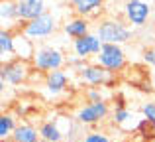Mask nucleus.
Instances as JSON below:
<instances>
[{
  "label": "nucleus",
  "instance_id": "1",
  "mask_svg": "<svg viewBox=\"0 0 155 142\" xmlns=\"http://www.w3.org/2000/svg\"><path fill=\"white\" fill-rule=\"evenodd\" d=\"M94 34L102 43H128L134 36V28L120 18H100L94 26Z\"/></svg>",
  "mask_w": 155,
  "mask_h": 142
},
{
  "label": "nucleus",
  "instance_id": "2",
  "mask_svg": "<svg viewBox=\"0 0 155 142\" xmlns=\"http://www.w3.org/2000/svg\"><path fill=\"white\" fill-rule=\"evenodd\" d=\"M67 63V57L65 54L55 46H43L35 47V54L31 57V67L39 73H49V71H57V69H63V65Z\"/></svg>",
  "mask_w": 155,
  "mask_h": 142
},
{
  "label": "nucleus",
  "instance_id": "3",
  "mask_svg": "<svg viewBox=\"0 0 155 142\" xmlns=\"http://www.w3.org/2000/svg\"><path fill=\"white\" fill-rule=\"evenodd\" d=\"M55 32H57V16L51 12H45L39 18L22 24V34L30 38L31 42H43V40L51 38Z\"/></svg>",
  "mask_w": 155,
  "mask_h": 142
},
{
  "label": "nucleus",
  "instance_id": "4",
  "mask_svg": "<svg viewBox=\"0 0 155 142\" xmlns=\"http://www.w3.org/2000/svg\"><path fill=\"white\" fill-rule=\"evenodd\" d=\"M31 61H26V59H8V61L2 63L0 67V83L4 85H12V87H18V85L26 83L31 75Z\"/></svg>",
  "mask_w": 155,
  "mask_h": 142
},
{
  "label": "nucleus",
  "instance_id": "5",
  "mask_svg": "<svg viewBox=\"0 0 155 142\" xmlns=\"http://www.w3.org/2000/svg\"><path fill=\"white\" fill-rule=\"evenodd\" d=\"M110 115V105L106 101H98V103H84L75 111L73 119L81 124V126H96L102 120L108 119Z\"/></svg>",
  "mask_w": 155,
  "mask_h": 142
},
{
  "label": "nucleus",
  "instance_id": "6",
  "mask_svg": "<svg viewBox=\"0 0 155 142\" xmlns=\"http://www.w3.org/2000/svg\"><path fill=\"white\" fill-rule=\"evenodd\" d=\"M94 61L116 75L126 67V54L122 46H118V43H102V50L94 57Z\"/></svg>",
  "mask_w": 155,
  "mask_h": 142
},
{
  "label": "nucleus",
  "instance_id": "7",
  "mask_svg": "<svg viewBox=\"0 0 155 142\" xmlns=\"http://www.w3.org/2000/svg\"><path fill=\"white\" fill-rule=\"evenodd\" d=\"M153 10L145 0H126L124 4V20L132 28H143L147 26Z\"/></svg>",
  "mask_w": 155,
  "mask_h": 142
},
{
  "label": "nucleus",
  "instance_id": "8",
  "mask_svg": "<svg viewBox=\"0 0 155 142\" xmlns=\"http://www.w3.org/2000/svg\"><path fill=\"white\" fill-rule=\"evenodd\" d=\"M79 79L88 87H104V85H110L114 81V73H110L108 69H104L102 65H98L94 61V63H87L79 71Z\"/></svg>",
  "mask_w": 155,
  "mask_h": 142
},
{
  "label": "nucleus",
  "instance_id": "9",
  "mask_svg": "<svg viewBox=\"0 0 155 142\" xmlns=\"http://www.w3.org/2000/svg\"><path fill=\"white\" fill-rule=\"evenodd\" d=\"M73 55H77V57L81 59H91V57H96V55L100 54V50H102V42H100V38L94 34V32H91V34H87L84 38H79L73 42Z\"/></svg>",
  "mask_w": 155,
  "mask_h": 142
},
{
  "label": "nucleus",
  "instance_id": "10",
  "mask_svg": "<svg viewBox=\"0 0 155 142\" xmlns=\"http://www.w3.org/2000/svg\"><path fill=\"white\" fill-rule=\"evenodd\" d=\"M16 4H18V14L22 24L31 22L47 12V0H16Z\"/></svg>",
  "mask_w": 155,
  "mask_h": 142
},
{
  "label": "nucleus",
  "instance_id": "11",
  "mask_svg": "<svg viewBox=\"0 0 155 142\" xmlns=\"http://www.w3.org/2000/svg\"><path fill=\"white\" fill-rule=\"evenodd\" d=\"M63 34L67 36L69 40H79V38H84L87 34H91V20L88 18H83V16H71L63 22L61 26Z\"/></svg>",
  "mask_w": 155,
  "mask_h": 142
},
{
  "label": "nucleus",
  "instance_id": "12",
  "mask_svg": "<svg viewBox=\"0 0 155 142\" xmlns=\"http://www.w3.org/2000/svg\"><path fill=\"white\" fill-rule=\"evenodd\" d=\"M71 10L75 16H83V18H98L104 10V0H67Z\"/></svg>",
  "mask_w": 155,
  "mask_h": 142
},
{
  "label": "nucleus",
  "instance_id": "13",
  "mask_svg": "<svg viewBox=\"0 0 155 142\" xmlns=\"http://www.w3.org/2000/svg\"><path fill=\"white\" fill-rule=\"evenodd\" d=\"M69 73L63 71V69H57V71H49L45 73V77H43V87H45V91L49 93L51 97H57L61 95V93H65L69 89Z\"/></svg>",
  "mask_w": 155,
  "mask_h": 142
},
{
  "label": "nucleus",
  "instance_id": "14",
  "mask_svg": "<svg viewBox=\"0 0 155 142\" xmlns=\"http://www.w3.org/2000/svg\"><path fill=\"white\" fill-rule=\"evenodd\" d=\"M0 22H2V30H14L16 24H20L16 0H2L0 2Z\"/></svg>",
  "mask_w": 155,
  "mask_h": 142
},
{
  "label": "nucleus",
  "instance_id": "15",
  "mask_svg": "<svg viewBox=\"0 0 155 142\" xmlns=\"http://www.w3.org/2000/svg\"><path fill=\"white\" fill-rule=\"evenodd\" d=\"M39 136H41V140H49V142H63L65 140V132L57 119L43 120L39 124Z\"/></svg>",
  "mask_w": 155,
  "mask_h": 142
},
{
  "label": "nucleus",
  "instance_id": "16",
  "mask_svg": "<svg viewBox=\"0 0 155 142\" xmlns=\"http://www.w3.org/2000/svg\"><path fill=\"white\" fill-rule=\"evenodd\" d=\"M12 142H39V126H34L31 123H22L18 124V128L12 134Z\"/></svg>",
  "mask_w": 155,
  "mask_h": 142
},
{
  "label": "nucleus",
  "instance_id": "17",
  "mask_svg": "<svg viewBox=\"0 0 155 142\" xmlns=\"http://www.w3.org/2000/svg\"><path fill=\"white\" fill-rule=\"evenodd\" d=\"M0 55H2V63L12 59V55H16V36L12 30L0 32Z\"/></svg>",
  "mask_w": 155,
  "mask_h": 142
},
{
  "label": "nucleus",
  "instance_id": "18",
  "mask_svg": "<svg viewBox=\"0 0 155 142\" xmlns=\"http://www.w3.org/2000/svg\"><path fill=\"white\" fill-rule=\"evenodd\" d=\"M35 42H31L30 38H26V36H16V57L20 59H26V61H31V57H34L35 54Z\"/></svg>",
  "mask_w": 155,
  "mask_h": 142
},
{
  "label": "nucleus",
  "instance_id": "19",
  "mask_svg": "<svg viewBox=\"0 0 155 142\" xmlns=\"http://www.w3.org/2000/svg\"><path fill=\"white\" fill-rule=\"evenodd\" d=\"M16 128H18V120H16V116L10 115V113H4V115L0 116V140L12 138V134H14Z\"/></svg>",
  "mask_w": 155,
  "mask_h": 142
},
{
  "label": "nucleus",
  "instance_id": "20",
  "mask_svg": "<svg viewBox=\"0 0 155 142\" xmlns=\"http://www.w3.org/2000/svg\"><path fill=\"white\" fill-rule=\"evenodd\" d=\"M137 134L141 136V140H155V123H151V120L147 119H141L140 124H137Z\"/></svg>",
  "mask_w": 155,
  "mask_h": 142
},
{
  "label": "nucleus",
  "instance_id": "21",
  "mask_svg": "<svg viewBox=\"0 0 155 142\" xmlns=\"http://www.w3.org/2000/svg\"><path fill=\"white\" fill-rule=\"evenodd\" d=\"M112 119H114V123H116V124H124V123H128V120L132 119V111H130V109H126L124 105L120 103L116 109H114Z\"/></svg>",
  "mask_w": 155,
  "mask_h": 142
},
{
  "label": "nucleus",
  "instance_id": "22",
  "mask_svg": "<svg viewBox=\"0 0 155 142\" xmlns=\"http://www.w3.org/2000/svg\"><path fill=\"white\" fill-rule=\"evenodd\" d=\"M84 99H87V103H98V101H106L102 91H100V87H88L87 91H84Z\"/></svg>",
  "mask_w": 155,
  "mask_h": 142
},
{
  "label": "nucleus",
  "instance_id": "23",
  "mask_svg": "<svg viewBox=\"0 0 155 142\" xmlns=\"http://www.w3.org/2000/svg\"><path fill=\"white\" fill-rule=\"evenodd\" d=\"M141 115H143V119L155 123V101H145L141 105Z\"/></svg>",
  "mask_w": 155,
  "mask_h": 142
},
{
  "label": "nucleus",
  "instance_id": "24",
  "mask_svg": "<svg viewBox=\"0 0 155 142\" xmlns=\"http://www.w3.org/2000/svg\"><path fill=\"white\" fill-rule=\"evenodd\" d=\"M83 142H110V138H108V134H104V132L91 130L88 134H84Z\"/></svg>",
  "mask_w": 155,
  "mask_h": 142
},
{
  "label": "nucleus",
  "instance_id": "25",
  "mask_svg": "<svg viewBox=\"0 0 155 142\" xmlns=\"http://www.w3.org/2000/svg\"><path fill=\"white\" fill-rule=\"evenodd\" d=\"M67 63H69V67H73L75 71H81L84 65H87V61H84V59H81V57H77V55L69 57V59H67Z\"/></svg>",
  "mask_w": 155,
  "mask_h": 142
},
{
  "label": "nucleus",
  "instance_id": "26",
  "mask_svg": "<svg viewBox=\"0 0 155 142\" xmlns=\"http://www.w3.org/2000/svg\"><path fill=\"white\" fill-rule=\"evenodd\" d=\"M143 61L147 65L155 67V47H145L143 50Z\"/></svg>",
  "mask_w": 155,
  "mask_h": 142
},
{
  "label": "nucleus",
  "instance_id": "27",
  "mask_svg": "<svg viewBox=\"0 0 155 142\" xmlns=\"http://www.w3.org/2000/svg\"><path fill=\"white\" fill-rule=\"evenodd\" d=\"M67 142H83V140H79V138H75V140H67Z\"/></svg>",
  "mask_w": 155,
  "mask_h": 142
},
{
  "label": "nucleus",
  "instance_id": "28",
  "mask_svg": "<svg viewBox=\"0 0 155 142\" xmlns=\"http://www.w3.org/2000/svg\"><path fill=\"white\" fill-rule=\"evenodd\" d=\"M39 142H49V140H39Z\"/></svg>",
  "mask_w": 155,
  "mask_h": 142
}]
</instances>
